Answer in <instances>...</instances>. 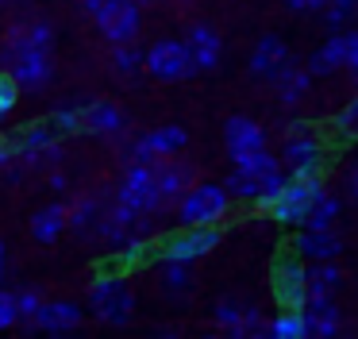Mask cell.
Masks as SVG:
<instances>
[{
	"instance_id": "16",
	"label": "cell",
	"mask_w": 358,
	"mask_h": 339,
	"mask_svg": "<svg viewBox=\"0 0 358 339\" xmlns=\"http://www.w3.org/2000/svg\"><path fill=\"white\" fill-rule=\"evenodd\" d=\"M293 62V54H289V43L281 35H273V31H266V35H258V43L250 46V77H258V81H273V77L281 74V69Z\"/></svg>"
},
{
	"instance_id": "21",
	"label": "cell",
	"mask_w": 358,
	"mask_h": 339,
	"mask_svg": "<svg viewBox=\"0 0 358 339\" xmlns=\"http://www.w3.org/2000/svg\"><path fill=\"white\" fill-rule=\"evenodd\" d=\"M81 320H85V312H81V305H73V300H43V308L35 312V320H27L24 328L66 335V331H78Z\"/></svg>"
},
{
	"instance_id": "26",
	"label": "cell",
	"mask_w": 358,
	"mask_h": 339,
	"mask_svg": "<svg viewBox=\"0 0 358 339\" xmlns=\"http://www.w3.org/2000/svg\"><path fill=\"white\" fill-rule=\"evenodd\" d=\"M66 228H70V205H62V200H55V205L39 208V212L31 216V235L39 239V243H55Z\"/></svg>"
},
{
	"instance_id": "36",
	"label": "cell",
	"mask_w": 358,
	"mask_h": 339,
	"mask_svg": "<svg viewBox=\"0 0 358 339\" xmlns=\"http://www.w3.org/2000/svg\"><path fill=\"white\" fill-rule=\"evenodd\" d=\"M50 123H55L58 131H81V104H73V108H58V112L50 116Z\"/></svg>"
},
{
	"instance_id": "41",
	"label": "cell",
	"mask_w": 358,
	"mask_h": 339,
	"mask_svg": "<svg viewBox=\"0 0 358 339\" xmlns=\"http://www.w3.org/2000/svg\"><path fill=\"white\" fill-rule=\"evenodd\" d=\"M0 282H4V243H0Z\"/></svg>"
},
{
	"instance_id": "17",
	"label": "cell",
	"mask_w": 358,
	"mask_h": 339,
	"mask_svg": "<svg viewBox=\"0 0 358 339\" xmlns=\"http://www.w3.org/2000/svg\"><path fill=\"white\" fill-rule=\"evenodd\" d=\"M81 131L116 143V139L127 135V116L112 100H89V104H81Z\"/></svg>"
},
{
	"instance_id": "33",
	"label": "cell",
	"mask_w": 358,
	"mask_h": 339,
	"mask_svg": "<svg viewBox=\"0 0 358 339\" xmlns=\"http://www.w3.org/2000/svg\"><path fill=\"white\" fill-rule=\"evenodd\" d=\"M350 12H355L350 4H339V0H327V8L320 12V20L327 23V31H343V27H347V20H350Z\"/></svg>"
},
{
	"instance_id": "3",
	"label": "cell",
	"mask_w": 358,
	"mask_h": 339,
	"mask_svg": "<svg viewBox=\"0 0 358 339\" xmlns=\"http://www.w3.org/2000/svg\"><path fill=\"white\" fill-rule=\"evenodd\" d=\"M231 193H227V185L220 181H196L193 189L185 193V197L178 200V223L181 228H220V223L227 220V212H231Z\"/></svg>"
},
{
	"instance_id": "8",
	"label": "cell",
	"mask_w": 358,
	"mask_h": 339,
	"mask_svg": "<svg viewBox=\"0 0 358 339\" xmlns=\"http://www.w3.org/2000/svg\"><path fill=\"white\" fill-rule=\"evenodd\" d=\"M147 74L155 81H189L196 74L189 43L185 39H155L147 46Z\"/></svg>"
},
{
	"instance_id": "12",
	"label": "cell",
	"mask_w": 358,
	"mask_h": 339,
	"mask_svg": "<svg viewBox=\"0 0 358 339\" xmlns=\"http://www.w3.org/2000/svg\"><path fill=\"white\" fill-rule=\"evenodd\" d=\"M220 247V228H181L166 235L155 247V258H178V262H201Z\"/></svg>"
},
{
	"instance_id": "37",
	"label": "cell",
	"mask_w": 358,
	"mask_h": 339,
	"mask_svg": "<svg viewBox=\"0 0 358 339\" xmlns=\"http://www.w3.org/2000/svg\"><path fill=\"white\" fill-rule=\"evenodd\" d=\"M281 4H285L293 15H316L320 20V12L327 8V0H281Z\"/></svg>"
},
{
	"instance_id": "9",
	"label": "cell",
	"mask_w": 358,
	"mask_h": 339,
	"mask_svg": "<svg viewBox=\"0 0 358 339\" xmlns=\"http://www.w3.org/2000/svg\"><path fill=\"white\" fill-rule=\"evenodd\" d=\"M93 23L108 43H135L143 27V8L139 0H101L93 12Z\"/></svg>"
},
{
	"instance_id": "34",
	"label": "cell",
	"mask_w": 358,
	"mask_h": 339,
	"mask_svg": "<svg viewBox=\"0 0 358 339\" xmlns=\"http://www.w3.org/2000/svg\"><path fill=\"white\" fill-rule=\"evenodd\" d=\"M16 324H20V300H16V293L0 289V331L16 328Z\"/></svg>"
},
{
	"instance_id": "32",
	"label": "cell",
	"mask_w": 358,
	"mask_h": 339,
	"mask_svg": "<svg viewBox=\"0 0 358 339\" xmlns=\"http://www.w3.org/2000/svg\"><path fill=\"white\" fill-rule=\"evenodd\" d=\"M16 100H20V81L4 69V74H0V123H4V116L16 108Z\"/></svg>"
},
{
	"instance_id": "35",
	"label": "cell",
	"mask_w": 358,
	"mask_h": 339,
	"mask_svg": "<svg viewBox=\"0 0 358 339\" xmlns=\"http://www.w3.org/2000/svg\"><path fill=\"white\" fill-rule=\"evenodd\" d=\"M16 300H20V324L35 320V312L43 308V297H39L35 289H20V293H16Z\"/></svg>"
},
{
	"instance_id": "2",
	"label": "cell",
	"mask_w": 358,
	"mask_h": 339,
	"mask_svg": "<svg viewBox=\"0 0 358 339\" xmlns=\"http://www.w3.org/2000/svg\"><path fill=\"white\" fill-rule=\"evenodd\" d=\"M285 181H289V170L281 166V154H273L270 146L231 162V174L224 177L227 193L235 200H247V205H258V208H270L278 200V193L285 189Z\"/></svg>"
},
{
	"instance_id": "31",
	"label": "cell",
	"mask_w": 358,
	"mask_h": 339,
	"mask_svg": "<svg viewBox=\"0 0 358 339\" xmlns=\"http://www.w3.org/2000/svg\"><path fill=\"white\" fill-rule=\"evenodd\" d=\"M339 208L343 200L335 197L331 189H324L316 197V205L308 208V220H304V228H335V220H339Z\"/></svg>"
},
{
	"instance_id": "38",
	"label": "cell",
	"mask_w": 358,
	"mask_h": 339,
	"mask_svg": "<svg viewBox=\"0 0 358 339\" xmlns=\"http://www.w3.org/2000/svg\"><path fill=\"white\" fill-rule=\"evenodd\" d=\"M347 77L358 85V27L347 31Z\"/></svg>"
},
{
	"instance_id": "29",
	"label": "cell",
	"mask_w": 358,
	"mask_h": 339,
	"mask_svg": "<svg viewBox=\"0 0 358 339\" xmlns=\"http://www.w3.org/2000/svg\"><path fill=\"white\" fill-rule=\"evenodd\" d=\"M112 74L120 81H135L139 74H147V50H139L135 43H112Z\"/></svg>"
},
{
	"instance_id": "11",
	"label": "cell",
	"mask_w": 358,
	"mask_h": 339,
	"mask_svg": "<svg viewBox=\"0 0 358 339\" xmlns=\"http://www.w3.org/2000/svg\"><path fill=\"white\" fill-rule=\"evenodd\" d=\"M185 146H189V131L181 123H158L127 146V162H158L170 158V154H181Z\"/></svg>"
},
{
	"instance_id": "14",
	"label": "cell",
	"mask_w": 358,
	"mask_h": 339,
	"mask_svg": "<svg viewBox=\"0 0 358 339\" xmlns=\"http://www.w3.org/2000/svg\"><path fill=\"white\" fill-rule=\"evenodd\" d=\"M212 320H216V328H224L227 335H266V324H270V320H262V308L247 305V300H239V297L216 300Z\"/></svg>"
},
{
	"instance_id": "10",
	"label": "cell",
	"mask_w": 358,
	"mask_h": 339,
	"mask_svg": "<svg viewBox=\"0 0 358 339\" xmlns=\"http://www.w3.org/2000/svg\"><path fill=\"white\" fill-rule=\"evenodd\" d=\"M273 300L278 308H304L308 300V262L301 254H285V258L273 262Z\"/></svg>"
},
{
	"instance_id": "6",
	"label": "cell",
	"mask_w": 358,
	"mask_h": 339,
	"mask_svg": "<svg viewBox=\"0 0 358 339\" xmlns=\"http://www.w3.org/2000/svg\"><path fill=\"white\" fill-rule=\"evenodd\" d=\"M281 166L296 177H316L327 166V151L316 139V131H308V123H289V131L281 135Z\"/></svg>"
},
{
	"instance_id": "5",
	"label": "cell",
	"mask_w": 358,
	"mask_h": 339,
	"mask_svg": "<svg viewBox=\"0 0 358 339\" xmlns=\"http://www.w3.org/2000/svg\"><path fill=\"white\" fill-rule=\"evenodd\" d=\"M324 174L316 177H296L289 174L285 189L278 193V200H273L266 212H270V220H278L281 228H304V220H308V208L316 205V197L324 193Z\"/></svg>"
},
{
	"instance_id": "19",
	"label": "cell",
	"mask_w": 358,
	"mask_h": 339,
	"mask_svg": "<svg viewBox=\"0 0 358 339\" xmlns=\"http://www.w3.org/2000/svg\"><path fill=\"white\" fill-rule=\"evenodd\" d=\"M343 247L347 243H343V235L335 228H296L289 251L301 254L304 262H324V258H339Z\"/></svg>"
},
{
	"instance_id": "1",
	"label": "cell",
	"mask_w": 358,
	"mask_h": 339,
	"mask_svg": "<svg viewBox=\"0 0 358 339\" xmlns=\"http://www.w3.org/2000/svg\"><path fill=\"white\" fill-rule=\"evenodd\" d=\"M50 46H55V27L47 20H31L8 31V39H4V66L20 81V89H43L55 77Z\"/></svg>"
},
{
	"instance_id": "30",
	"label": "cell",
	"mask_w": 358,
	"mask_h": 339,
	"mask_svg": "<svg viewBox=\"0 0 358 339\" xmlns=\"http://www.w3.org/2000/svg\"><path fill=\"white\" fill-rule=\"evenodd\" d=\"M343 270L335 258H324V262H308V293H339L343 289Z\"/></svg>"
},
{
	"instance_id": "4",
	"label": "cell",
	"mask_w": 358,
	"mask_h": 339,
	"mask_svg": "<svg viewBox=\"0 0 358 339\" xmlns=\"http://www.w3.org/2000/svg\"><path fill=\"white\" fill-rule=\"evenodd\" d=\"M89 312L108 328H127L135 320V293L124 274H101L89 285Z\"/></svg>"
},
{
	"instance_id": "25",
	"label": "cell",
	"mask_w": 358,
	"mask_h": 339,
	"mask_svg": "<svg viewBox=\"0 0 358 339\" xmlns=\"http://www.w3.org/2000/svg\"><path fill=\"white\" fill-rule=\"evenodd\" d=\"M155 274H158V285H162L170 297H185V293H193V262H178V258H155Z\"/></svg>"
},
{
	"instance_id": "40",
	"label": "cell",
	"mask_w": 358,
	"mask_h": 339,
	"mask_svg": "<svg viewBox=\"0 0 358 339\" xmlns=\"http://www.w3.org/2000/svg\"><path fill=\"white\" fill-rule=\"evenodd\" d=\"M50 185H55V189H66V185H70V177H66V174H50Z\"/></svg>"
},
{
	"instance_id": "15",
	"label": "cell",
	"mask_w": 358,
	"mask_h": 339,
	"mask_svg": "<svg viewBox=\"0 0 358 339\" xmlns=\"http://www.w3.org/2000/svg\"><path fill=\"white\" fill-rule=\"evenodd\" d=\"M270 146V135H266V127L258 120H250V116H231V120H224V151L231 162L247 158V154H258Z\"/></svg>"
},
{
	"instance_id": "20",
	"label": "cell",
	"mask_w": 358,
	"mask_h": 339,
	"mask_svg": "<svg viewBox=\"0 0 358 339\" xmlns=\"http://www.w3.org/2000/svg\"><path fill=\"white\" fill-rule=\"evenodd\" d=\"M185 43H189V54L196 62V74H212L220 69V58H224V35H220L212 23H193L185 31Z\"/></svg>"
},
{
	"instance_id": "42",
	"label": "cell",
	"mask_w": 358,
	"mask_h": 339,
	"mask_svg": "<svg viewBox=\"0 0 358 339\" xmlns=\"http://www.w3.org/2000/svg\"><path fill=\"white\" fill-rule=\"evenodd\" d=\"M339 4H350V8H355V4H358V0H339Z\"/></svg>"
},
{
	"instance_id": "39",
	"label": "cell",
	"mask_w": 358,
	"mask_h": 339,
	"mask_svg": "<svg viewBox=\"0 0 358 339\" xmlns=\"http://www.w3.org/2000/svg\"><path fill=\"white\" fill-rule=\"evenodd\" d=\"M343 189H347V197L358 205V158L350 162L347 170H343Z\"/></svg>"
},
{
	"instance_id": "24",
	"label": "cell",
	"mask_w": 358,
	"mask_h": 339,
	"mask_svg": "<svg viewBox=\"0 0 358 339\" xmlns=\"http://www.w3.org/2000/svg\"><path fill=\"white\" fill-rule=\"evenodd\" d=\"M312 81H316V74L308 69V62L304 66H296V62H289L285 69H281L278 77H273V89H278V104L281 108H296L308 100L312 92Z\"/></svg>"
},
{
	"instance_id": "28",
	"label": "cell",
	"mask_w": 358,
	"mask_h": 339,
	"mask_svg": "<svg viewBox=\"0 0 358 339\" xmlns=\"http://www.w3.org/2000/svg\"><path fill=\"white\" fill-rule=\"evenodd\" d=\"M266 335H273V339H308L312 328H308L304 308H278L273 320L266 324Z\"/></svg>"
},
{
	"instance_id": "43",
	"label": "cell",
	"mask_w": 358,
	"mask_h": 339,
	"mask_svg": "<svg viewBox=\"0 0 358 339\" xmlns=\"http://www.w3.org/2000/svg\"><path fill=\"white\" fill-rule=\"evenodd\" d=\"M4 4H8V0H0V8H4Z\"/></svg>"
},
{
	"instance_id": "18",
	"label": "cell",
	"mask_w": 358,
	"mask_h": 339,
	"mask_svg": "<svg viewBox=\"0 0 358 339\" xmlns=\"http://www.w3.org/2000/svg\"><path fill=\"white\" fill-rule=\"evenodd\" d=\"M155 174H158V193H162V212H166V208H178V200L196 185L193 166H189V162H181L178 154L158 158L155 162Z\"/></svg>"
},
{
	"instance_id": "7",
	"label": "cell",
	"mask_w": 358,
	"mask_h": 339,
	"mask_svg": "<svg viewBox=\"0 0 358 339\" xmlns=\"http://www.w3.org/2000/svg\"><path fill=\"white\" fill-rule=\"evenodd\" d=\"M116 200L127 205L139 216H158L162 212V193H158V174L155 162H127V174L116 189Z\"/></svg>"
},
{
	"instance_id": "27",
	"label": "cell",
	"mask_w": 358,
	"mask_h": 339,
	"mask_svg": "<svg viewBox=\"0 0 358 339\" xmlns=\"http://www.w3.org/2000/svg\"><path fill=\"white\" fill-rule=\"evenodd\" d=\"M108 208L101 205V197H93V193H85V197H78L70 205V228L81 231V235H96L101 231V220Z\"/></svg>"
},
{
	"instance_id": "22",
	"label": "cell",
	"mask_w": 358,
	"mask_h": 339,
	"mask_svg": "<svg viewBox=\"0 0 358 339\" xmlns=\"http://www.w3.org/2000/svg\"><path fill=\"white\" fill-rule=\"evenodd\" d=\"M308 69L316 77L347 74V27H343V31H327V39L308 54Z\"/></svg>"
},
{
	"instance_id": "13",
	"label": "cell",
	"mask_w": 358,
	"mask_h": 339,
	"mask_svg": "<svg viewBox=\"0 0 358 339\" xmlns=\"http://www.w3.org/2000/svg\"><path fill=\"white\" fill-rule=\"evenodd\" d=\"M8 143L16 146V154H20L24 166H47V162H55V166H58V154H62L55 123H35V127H24V131H16Z\"/></svg>"
},
{
	"instance_id": "23",
	"label": "cell",
	"mask_w": 358,
	"mask_h": 339,
	"mask_svg": "<svg viewBox=\"0 0 358 339\" xmlns=\"http://www.w3.org/2000/svg\"><path fill=\"white\" fill-rule=\"evenodd\" d=\"M304 316H308L312 335H339L343 331V308L335 300V293H308L304 300Z\"/></svg>"
}]
</instances>
